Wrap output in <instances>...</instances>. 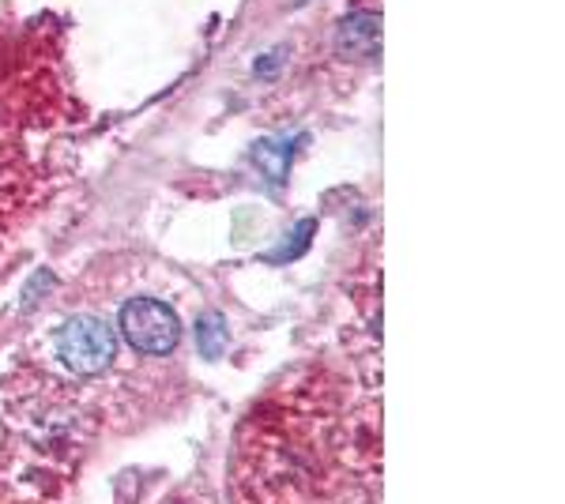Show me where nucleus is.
Wrapping results in <instances>:
<instances>
[{
    "label": "nucleus",
    "instance_id": "obj_1",
    "mask_svg": "<svg viewBox=\"0 0 565 504\" xmlns=\"http://www.w3.org/2000/svg\"><path fill=\"white\" fill-rule=\"evenodd\" d=\"M53 362L76 380L106 373L117 357V335L103 317H72L53 332Z\"/></svg>",
    "mask_w": 565,
    "mask_h": 504
},
{
    "label": "nucleus",
    "instance_id": "obj_2",
    "mask_svg": "<svg viewBox=\"0 0 565 504\" xmlns=\"http://www.w3.org/2000/svg\"><path fill=\"white\" fill-rule=\"evenodd\" d=\"M121 335L140 354H170L181 343V320L167 301L132 298L121 309Z\"/></svg>",
    "mask_w": 565,
    "mask_h": 504
},
{
    "label": "nucleus",
    "instance_id": "obj_3",
    "mask_svg": "<svg viewBox=\"0 0 565 504\" xmlns=\"http://www.w3.org/2000/svg\"><path fill=\"white\" fill-rule=\"evenodd\" d=\"M381 50V15L354 12L335 26V53L348 61H366Z\"/></svg>",
    "mask_w": 565,
    "mask_h": 504
},
{
    "label": "nucleus",
    "instance_id": "obj_4",
    "mask_svg": "<svg viewBox=\"0 0 565 504\" xmlns=\"http://www.w3.org/2000/svg\"><path fill=\"white\" fill-rule=\"evenodd\" d=\"M290 151H295V140H260L257 148H253V159H257V167L268 173L271 181H279L282 173H287V162H290Z\"/></svg>",
    "mask_w": 565,
    "mask_h": 504
},
{
    "label": "nucleus",
    "instance_id": "obj_5",
    "mask_svg": "<svg viewBox=\"0 0 565 504\" xmlns=\"http://www.w3.org/2000/svg\"><path fill=\"white\" fill-rule=\"evenodd\" d=\"M196 346H200V354H204L207 362H215V357L226 351L223 317H218V313H200V320H196Z\"/></svg>",
    "mask_w": 565,
    "mask_h": 504
},
{
    "label": "nucleus",
    "instance_id": "obj_6",
    "mask_svg": "<svg viewBox=\"0 0 565 504\" xmlns=\"http://www.w3.org/2000/svg\"><path fill=\"white\" fill-rule=\"evenodd\" d=\"M309 237H313V218H302V223H298V230H295V237H290V245L282 249V260H290V256L302 253Z\"/></svg>",
    "mask_w": 565,
    "mask_h": 504
}]
</instances>
